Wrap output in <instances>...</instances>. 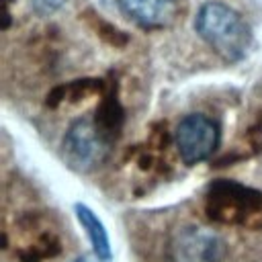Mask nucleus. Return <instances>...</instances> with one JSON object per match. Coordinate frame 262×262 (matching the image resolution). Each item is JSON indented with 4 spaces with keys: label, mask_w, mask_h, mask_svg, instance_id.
I'll return each mask as SVG.
<instances>
[{
    "label": "nucleus",
    "mask_w": 262,
    "mask_h": 262,
    "mask_svg": "<svg viewBox=\"0 0 262 262\" xmlns=\"http://www.w3.org/2000/svg\"><path fill=\"white\" fill-rule=\"evenodd\" d=\"M117 4L141 29H166L178 14L176 0H117Z\"/></svg>",
    "instance_id": "nucleus-6"
},
{
    "label": "nucleus",
    "mask_w": 262,
    "mask_h": 262,
    "mask_svg": "<svg viewBox=\"0 0 262 262\" xmlns=\"http://www.w3.org/2000/svg\"><path fill=\"white\" fill-rule=\"evenodd\" d=\"M168 254L172 262H223V237L205 225H184L170 239Z\"/></svg>",
    "instance_id": "nucleus-5"
},
{
    "label": "nucleus",
    "mask_w": 262,
    "mask_h": 262,
    "mask_svg": "<svg viewBox=\"0 0 262 262\" xmlns=\"http://www.w3.org/2000/svg\"><path fill=\"white\" fill-rule=\"evenodd\" d=\"M94 123L98 125V129L113 141L117 139L119 131H121V125H123V108L117 100L115 94H106L100 102V106L96 108V117H94Z\"/></svg>",
    "instance_id": "nucleus-8"
},
{
    "label": "nucleus",
    "mask_w": 262,
    "mask_h": 262,
    "mask_svg": "<svg viewBox=\"0 0 262 262\" xmlns=\"http://www.w3.org/2000/svg\"><path fill=\"white\" fill-rule=\"evenodd\" d=\"M219 125L207 115H186L174 131V143L180 160L186 166H194L209 160L219 145Z\"/></svg>",
    "instance_id": "nucleus-4"
},
{
    "label": "nucleus",
    "mask_w": 262,
    "mask_h": 262,
    "mask_svg": "<svg viewBox=\"0 0 262 262\" xmlns=\"http://www.w3.org/2000/svg\"><path fill=\"white\" fill-rule=\"evenodd\" d=\"M74 262H100L98 258H90V256H80V258H76Z\"/></svg>",
    "instance_id": "nucleus-11"
},
{
    "label": "nucleus",
    "mask_w": 262,
    "mask_h": 262,
    "mask_svg": "<svg viewBox=\"0 0 262 262\" xmlns=\"http://www.w3.org/2000/svg\"><path fill=\"white\" fill-rule=\"evenodd\" d=\"M98 35L102 39H106L108 43H113V45H125L127 43V37L119 29H115L113 25L102 23V20H98Z\"/></svg>",
    "instance_id": "nucleus-9"
},
{
    "label": "nucleus",
    "mask_w": 262,
    "mask_h": 262,
    "mask_svg": "<svg viewBox=\"0 0 262 262\" xmlns=\"http://www.w3.org/2000/svg\"><path fill=\"white\" fill-rule=\"evenodd\" d=\"M68 0H31L33 8L39 12V14H51L55 10H59Z\"/></svg>",
    "instance_id": "nucleus-10"
},
{
    "label": "nucleus",
    "mask_w": 262,
    "mask_h": 262,
    "mask_svg": "<svg viewBox=\"0 0 262 262\" xmlns=\"http://www.w3.org/2000/svg\"><path fill=\"white\" fill-rule=\"evenodd\" d=\"M207 213L219 223L262 225V192L233 180H217L207 192Z\"/></svg>",
    "instance_id": "nucleus-2"
},
{
    "label": "nucleus",
    "mask_w": 262,
    "mask_h": 262,
    "mask_svg": "<svg viewBox=\"0 0 262 262\" xmlns=\"http://www.w3.org/2000/svg\"><path fill=\"white\" fill-rule=\"evenodd\" d=\"M74 211H76V217H78L80 225L84 227V231H86V235L92 244L94 258H98L100 262H111L113 250H111V239H108V233L104 229V223L96 217V213L88 205L76 203Z\"/></svg>",
    "instance_id": "nucleus-7"
},
{
    "label": "nucleus",
    "mask_w": 262,
    "mask_h": 262,
    "mask_svg": "<svg viewBox=\"0 0 262 262\" xmlns=\"http://www.w3.org/2000/svg\"><path fill=\"white\" fill-rule=\"evenodd\" d=\"M199 37L225 61H242L252 47V29L244 16L223 2H205L194 16Z\"/></svg>",
    "instance_id": "nucleus-1"
},
{
    "label": "nucleus",
    "mask_w": 262,
    "mask_h": 262,
    "mask_svg": "<svg viewBox=\"0 0 262 262\" xmlns=\"http://www.w3.org/2000/svg\"><path fill=\"white\" fill-rule=\"evenodd\" d=\"M111 143L113 141L98 129L94 119L82 117L66 131L63 160L76 172H92L106 160Z\"/></svg>",
    "instance_id": "nucleus-3"
}]
</instances>
